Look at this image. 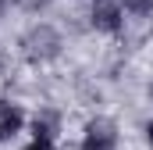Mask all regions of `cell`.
I'll return each instance as SVG.
<instances>
[{
    "label": "cell",
    "mask_w": 153,
    "mask_h": 150,
    "mask_svg": "<svg viewBox=\"0 0 153 150\" xmlns=\"http://www.w3.org/2000/svg\"><path fill=\"white\" fill-rule=\"evenodd\" d=\"M18 129H22V111H18L14 104L0 100V140H11V136H18Z\"/></svg>",
    "instance_id": "3"
},
{
    "label": "cell",
    "mask_w": 153,
    "mask_h": 150,
    "mask_svg": "<svg viewBox=\"0 0 153 150\" xmlns=\"http://www.w3.org/2000/svg\"><path fill=\"white\" fill-rule=\"evenodd\" d=\"M121 14H125V4L121 0H96V7H93V22L100 29H107V32H114L117 25H121Z\"/></svg>",
    "instance_id": "2"
},
{
    "label": "cell",
    "mask_w": 153,
    "mask_h": 150,
    "mask_svg": "<svg viewBox=\"0 0 153 150\" xmlns=\"http://www.w3.org/2000/svg\"><path fill=\"white\" fill-rule=\"evenodd\" d=\"M25 150H50V143H46V136H36V143H29Z\"/></svg>",
    "instance_id": "5"
},
{
    "label": "cell",
    "mask_w": 153,
    "mask_h": 150,
    "mask_svg": "<svg viewBox=\"0 0 153 150\" xmlns=\"http://www.w3.org/2000/svg\"><path fill=\"white\" fill-rule=\"evenodd\" d=\"M125 7H132V11H150L153 7V0H121Z\"/></svg>",
    "instance_id": "4"
},
{
    "label": "cell",
    "mask_w": 153,
    "mask_h": 150,
    "mask_svg": "<svg viewBox=\"0 0 153 150\" xmlns=\"http://www.w3.org/2000/svg\"><path fill=\"white\" fill-rule=\"evenodd\" d=\"M114 143H117V132H114V125L107 118L89 122L85 140H82V150H114Z\"/></svg>",
    "instance_id": "1"
},
{
    "label": "cell",
    "mask_w": 153,
    "mask_h": 150,
    "mask_svg": "<svg viewBox=\"0 0 153 150\" xmlns=\"http://www.w3.org/2000/svg\"><path fill=\"white\" fill-rule=\"evenodd\" d=\"M146 136H150V143H153V122H150V129H146Z\"/></svg>",
    "instance_id": "6"
}]
</instances>
